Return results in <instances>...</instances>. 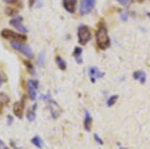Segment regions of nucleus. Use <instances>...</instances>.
Listing matches in <instances>:
<instances>
[{
  "mask_svg": "<svg viewBox=\"0 0 150 149\" xmlns=\"http://www.w3.org/2000/svg\"><path fill=\"white\" fill-rule=\"evenodd\" d=\"M3 1L8 4H15V3H17L19 0H3Z\"/></svg>",
  "mask_w": 150,
  "mask_h": 149,
  "instance_id": "bb28decb",
  "label": "nucleus"
},
{
  "mask_svg": "<svg viewBox=\"0 0 150 149\" xmlns=\"http://www.w3.org/2000/svg\"><path fill=\"white\" fill-rule=\"evenodd\" d=\"M31 143H32L35 147H37L39 149L43 148V141H42V139H41L40 136H38V135L34 136V137L31 139Z\"/></svg>",
  "mask_w": 150,
  "mask_h": 149,
  "instance_id": "f3484780",
  "label": "nucleus"
},
{
  "mask_svg": "<svg viewBox=\"0 0 150 149\" xmlns=\"http://www.w3.org/2000/svg\"><path fill=\"white\" fill-rule=\"evenodd\" d=\"M24 107H25V98H24V97L22 98V99L19 100V101L14 103L13 112H14V115H15L18 119H22Z\"/></svg>",
  "mask_w": 150,
  "mask_h": 149,
  "instance_id": "0eeeda50",
  "label": "nucleus"
},
{
  "mask_svg": "<svg viewBox=\"0 0 150 149\" xmlns=\"http://www.w3.org/2000/svg\"><path fill=\"white\" fill-rule=\"evenodd\" d=\"M23 63H24V66L26 67V69H27V71L29 72V73L34 74V67H33L32 63H31L29 60H23Z\"/></svg>",
  "mask_w": 150,
  "mask_h": 149,
  "instance_id": "aec40b11",
  "label": "nucleus"
},
{
  "mask_svg": "<svg viewBox=\"0 0 150 149\" xmlns=\"http://www.w3.org/2000/svg\"><path fill=\"white\" fill-rule=\"evenodd\" d=\"M36 1H37V0H29V1H28V5H29V7L31 8V7L34 6V4H35V2H36Z\"/></svg>",
  "mask_w": 150,
  "mask_h": 149,
  "instance_id": "c85d7f7f",
  "label": "nucleus"
},
{
  "mask_svg": "<svg viewBox=\"0 0 150 149\" xmlns=\"http://www.w3.org/2000/svg\"><path fill=\"white\" fill-rule=\"evenodd\" d=\"M77 36H78V41L81 45H85L86 43H88L91 40V37H92L90 29H89L86 25L79 26Z\"/></svg>",
  "mask_w": 150,
  "mask_h": 149,
  "instance_id": "7ed1b4c3",
  "label": "nucleus"
},
{
  "mask_svg": "<svg viewBox=\"0 0 150 149\" xmlns=\"http://www.w3.org/2000/svg\"><path fill=\"white\" fill-rule=\"evenodd\" d=\"M38 86H39V83H38V81L36 80H32V79H30V80H28L27 82V87H28V92H29V97H30V100H32V101H34L36 99V91L38 89Z\"/></svg>",
  "mask_w": 150,
  "mask_h": 149,
  "instance_id": "1a4fd4ad",
  "label": "nucleus"
},
{
  "mask_svg": "<svg viewBox=\"0 0 150 149\" xmlns=\"http://www.w3.org/2000/svg\"><path fill=\"white\" fill-rule=\"evenodd\" d=\"M10 45L13 49H15L16 51L25 55L28 58H33V57H34V53H33L32 49H31L28 45L22 44V42H11Z\"/></svg>",
  "mask_w": 150,
  "mask_h": 149,
  "instance_id": "20e7f679",
  "label": "nucleus"
},
{
  "mask_svg": "<svg viewBox=\"0 0 150 149\" xmlns=\"http://www.w3.org/2000/svg\"><path fill=\"white\" fill-rule=\"evenodd\" d=\"M96 44L100 50H106L110 47V38L108 35V30L104 21H100L98 23V27L95 33Z\"/></svg>",
  "mask_w": 150,
  "mask_h": 149,
  "instance_id": "f257e3e1",
  "label": "nucleus"
},
{
  "mask_svg": "<svg viewBox=\"0 0 150 149\" xmlns=\"http://www.w3.org/2000/svg\"><path fill=\"white\" fill-rule=\"evenodd\" d=\"M9 101H10V99H9L8 96L6 94H4V93H0V115L2 114V112H3V110H4V107L8 104Z\"/></svg>",
  "mask_w": 150,
  "mask_h": 149,
  "instance_id": "4468645a",
  "label": "nucleus"
},
{
  "mask_svg": "<svg viewBox=\"0 0 150 149\" xmlns=\"http://www.w3.org/2000/svg\"><path fill=\"white\" fill-rule=\"evenodd\" d=\"M118 2H119L120 4H122V5L124 6H128L130 3L132 2V0H117Z\"/></svg>",
  "mask_w": 150,
  "mask_h": 149,
  "instance_id": "5701e85b",
  "label": "nucleus"
},
{
  "mask_svg": "<svg viewBox=\"0 0 150 149\" xmlns=\"http://www.w3.org/2000/svg\"><path fill=\"white\" fill-rule=\"evenodd\" d=\"M5 13L7 14L8 16H12V17H15L17 16L18 14V10L13 7H6L5 8Z\"/></svg>",
  "mask_w": 150,
  "mask_h": 149,
  "instance_id": "6ab92c4d",
  "label": "nucleus"
},
{
  "mask_svg": "<svg viewBox=\"0 0 150 149\" xmlns=\"http://www.w3.org/2000/svg\"><path fill=\"white\" fill-rule=\"evenodd\" d=\"M148 16H149V18H150V13H148Z\"/></svg>",
  "mask_w": 150,
  "mask_h": 149,
  "instance_id": "2f4dec72",
  "label": "nucleus"
},
{
  "mask_svg": "<svg viewBox=\"0 0 150 149\" xmlns=\"http://www.w3.org/2000/svg\"><path fill=\"white\" fill-rule=\"evenodd\" d=\"M55 61H56V64L57 66L59 67V69H61V70H65L66 69V62L64 61V59H62L60 56H56V58H55Z\"/></svg>",
  "mask_w": 150,
  "mask_h": 149,
  "instance_id": "a211bd4d",
  "label": "nucleus"
},
{
  "mask_svg": "<svg viewBox=\"0 0 150 149\" xmlns=\"http://www.w3.org/2000/svg\"><path fill=\"white\" fill-rule=\"evenodd\" d=\"M89 76H90L91 82H95L96 79L103 77L104 73H102V72L99 70L97 67L92 66V67H90V69H89Z\"/></svg>",
  "mask_w": 150,
  "mask_h": 149,
  "instance_id": "9b49d317",
  "label": "nucleus"
},
{
  "mask_svg": "<svg viewBox=\"0 0 150 149\" xmlns=\"http://www.w3.org/2000/svg\"><path fill=\"white\" fill-rule=\"evenodd\" d=\"M13 121H14V118H13V117H12L11 115H8V116H7V124H8L9 126H10L11 124L13 123Z\"/></svg>",
  "mask_w": 150,
  "mask_h": 149,
  "instance_id": "a878e982",
  "label": "nucleus"
},
{
  "mask_svg": "<svg viewBox=\"0 0 150 149\" xmlns=\"http://www.w3.org/2000/svg\"><path fill=\"white\" fill-rule=\"evenodd\" d=\"M143 1H144V0H137V2H139V3H142Z\"/></svg>",
  "mask_w": 150,
  "mask_h": 149,
  "instance_id": "7c9ffc66",
  "label": "nucleus"
},
{
  "mask_svg": "<svg viewBox=\"0 0 150 149\" xmlns=\"http://www.w3.org/2000/svg\"><path fill=\"white\" fill-rule=\"evenodd\" d=\"M0 149H9L8 147H6L5 143H4L1 139H0Z\"/></svg>",
  "mask_w": 150,
  "mask_h": 149,
  "instance_id": "cd10ccee",
  "label": "nucleus"
},
{
  "mask_svg": "<svg viewBox=\"0 0 150 149\" xmlns=\"http://www.w3.org/2000/svg\"><path fill=\"white\" fill-rule=\"evenodd\" d=\"M43 99H46L48 102H49V108H50V111H51V116L52 118L56 119L58 118V116L60 115V112H61V110H60V107L58 106V104L56 102L54 101V100H52L51 98L49 97V95H47V97H42Z\"/></svg>",
  "mask_w": 150,
  "mask_h": 149,
  "instance_id": "6e6552de",
  "label": "nucleus"
},
{
  "mask_svg": "<svg viewBox=\"0 0 150 149\" xmlns=\"http://www.w3.org/2000/svg\"><path fill=\"white\" fill-rule=\"evenodd\" d=\"M36 108H37V104L34 103L32 105V107L29 108L27 113H26V118L28 121H34L36 118Z\"/></svg>",
  "mask_w": 150,
  "mask_h": 149,
  "instance_id": "ddd939ff",
  "label": "nucleus"
},
{
  "mask_svg": "<svg viewBox=\"0 0 150 149\" xmlns=\"http://www.w3.org/2000/svg\"><path fill=\"white\" fill-rule=\"evenodd\" d=\"M92 123H93V119L91 117L90 113L88 111H85V118H84V129L87 132H90L91 128H92Z\"/></svg>",
  "mask_w": 150,
  "mask_h": 149,
  "instance_id": "f8f14e48",
  "label": "nucleus"
},
{
  "mask_svg": "<svg viewBox=\"0 0 150 149\" xmlns=\"http://www.w3.org/2000/svg\"><path fill=\"white\" fill-rule=\"evenodd\" d=\"M118 99V95H112L110 96V98L107 100V106L110 107V106H113V105L115 104L116 101H117Z\"/></svg>",
  "mask_w": 150,
  "mask_h": 149,
  "instance_id": "412c9836",
  "label": "nucleus"
},
{
  "mask_svg": "<svg viewBox=\"0 0 150 149\" xmlns=\"http://www.w3.org/2000/svg\"><path fill=\"white\" fill-rule=\"evenodd\" d=\"M132 76L135 80H138L141 84H144L146 81V74L143 71H135Z\"/></svg>",
  "mask_w": 150,
  "mask_h": 149,
  "instance_id": "2eb2a0df",
  "label": "nucleus"
},
{
  "mask_svg": "<svg viewBox=\"0 0 150 149\" xmlns=\"http://www.w3.org/2000/svg\"><path fill=\"white\" fill-rule=\"evenodd\" d=\"M73 57L76 60V62L78 64L82 63V49L80 47L76 46L74 48V51H73Z\"/></svg>",
  "mask_w": 150,
  "mask_h": 149,
  "instance_id": "dca6fc26",
  "label": "nucleus"
},
{
  "mask_svg": "<svg viewBox=\"0 0 150 149\" xmlns=\"http://www.w3.org/2000/svg\"><path fill=\"white\" fill-rule=\"evenodd\" d=\"M77 0H62L63 8L69 13H74L76 11Z\"/></svg>",
  "mask_w": 150,
  "mask_h": 149,
  "instance_id": "9d476101",
  "label": "nucleus"
},
{
  "mask_svg": "<svg viewBox=\"0 0 150 149\" xmlns=\"http://www.w3.org/2000/svg\"><path fill=\"white\" fill-rule=\"evenodd\" d=\"M22 22H23L22 16H18V15L15 16V17H13L10 21H9L10 25L13 26L16 30H18L19 32H21L22 34H25V33L28 32V30H27V28L23 25Z\"/></svg>",
  "mask_w": 150,
  "mask_h": 149,
  "instance_id": "39448f33",
  "label": "nucleus"
},
{
  "mask_svg": "<svg viewBox=\"0 0 150 149\" xmlns=\"http://www.w3.org/2000/svg\"><path fill=\"white\" fill-rule=\"evenodd\" d=\"M94 140L96 141V142H97L99 145H102L103 144V141H102V139H101L100 137H99V136L97 135V134H94Z\"/></svg>",
  "mask_w": 150,
  "mask_h": 149,
  "instance_id": "393cba45",
  "label": "nucleus"
},
{
  "mask_svg": "<svg viewBox=\"0 0 150 149\" xmlns=\"http://www.w3.org/2000/svg\"><path fill=\"white\" fill-rule=\"evenodd\" d=\"M6 81H7L6 80V76L4 75L2 72H0V86H1L4 82H6Z\"/></svg>",
  "mask_w": 150,
  "mask_h": 149,
  "instance_id": "b1692460",
  "label": "nucleus"
},
{
  "mask_svg": "<svg viewBox=\"0 0 150 149\" xmlns=\"http://www.w3.org/2000/svg\"><path fill=\"white\" fill-rule=\"evenodd\" d=\"M94 6H95V0H81L80 8H79L80 14L86 15V14L90 13Z\"/></svg>",
  "mask_w": 150,
  "mask_h": 149,
  "instance_id": "423d86ee",
  "label": "nucleus"
},
{
  "mask_svg": "<svg viewBox=\"0 0 150 149\" xmlns=\"http://www.w3.org/2000/svg\"><path fill=\"white\" fill-rule=\"evenodd\" d=\"M120 149H127V148H120Z\"/></svg>",
  "mask_w": 150,
  "mask_h": 149,
  "instance_id": "473e14b6",
  "label": "nucleus"
},
{
  "mask_svg": "<svg viewBox=\"0 0 150 149\" xmlns=\"http://www.w3.org/2000/svg\"><path fill=\"white\" fill-rule=\"evenodd\" d=\"M10 144H11V146L13 147L14 149H20L19 147H17V146L15 145V143H13V141H10Z\"/></svg>",
  "mask_w": 150,
  "mask_h": 149,
  "instance_id": "c756f323",
  "label": "nucleus"
},
{
  "mask_svg": "<svg viewBox=\"0 0 150 149\" xmlns=\"http://www.w3.org/2000/svg\"><path fill=\"white\" fill-rule=\"evenodd\" d=\"M1 37L6 40H10L11 42H24L27 40L26 35L22 34V33L14 32L10 29H3L1 31Z\"/></svg>",
  "mask_w": 150,
  "mask_h": 149,
  "instance_id": "f03ea898",
  "label": "nucleus"
},
{
  "mask_svg": "<svg viewBox=\"0 0 150 149\" xmlns=\"http://www.w3.org/2000/svg\"><path fill=\"white\" fill-rule=\"evenodd\" d=\"M44 59H45V56H44V52H41L39 54V56H38V65L39 66H43V64H44Z\"/></svg>",
  "mask_w": 150,
  "mask_h": 149,
  "instance_id": "4be33fe9",
  "label": "nucleus"
}]
</instances>
